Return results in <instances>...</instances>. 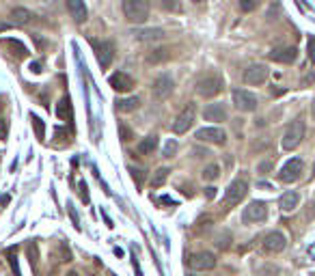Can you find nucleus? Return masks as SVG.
I'll return each instance as SVG.
<instances>
[{
	"label": "nucleus",
	"instance_id": "24",
	"mask_svg": "<svg viewBox=\"0 0 315 276\" xmlns=\"http://www.w3.org/2000/svg\"><path fill=\"white\" fill-rule=\"evenodd\" d=\"M3 45H5V48L11 50L13 57H20V59L28 57V50H26V48H24V43H20L17 39H5V41H3Z\"/></svg>",
	"mask_w": 315,
	"mask_h": 276
},
{
	"label": "nucleus",
	"instance_id": "12",
	"mask_svg": "<svg viewBox=\"0 0 315 276\" xmlns=\"http://www.w3.org/2000/svg\"><path fill=\"white\" fill-rule=\"evenodd\" d=\"M192 123H194V106L190 104L188 108H184L182 113H179V117L175 119L173 132H175V134H186V132L192 127Z\"/></svg>",
	"mask_w": 315,
	"mask_h": 276
},
{
	"label": "nucleus",
	"instance_id": "42",
	"mask_svg": "<svg viewBox=\"0 0 315 276\" xmlns=\"http://www.w3.org/2000/svg\"><path fill=\"white\" fill-rule=\"evenodd\" d=\"M31 69H33L35 73H39V71H41V65H39V63H35V65H31Z\"/></svg>",
	"mask_w": 315,
	"mask_h": 276
},
{
	"label": "nucleus",
	"instance_id": "39",
	"mask_svg": "<svg viewBox=\"0 0 315 276\" xmlns=\"http://www.w3.org/2000/svg\"><path fill=\"white\" fill-rule=\"evenodd\" d=\"M80 197H82V201H89V195H87V183H80Z\"/></svg>",
	"mask_w": 315,
	"mask_h": 276
},
{
	"label": "nucleus",
	"instance_id": "13",
	"mask_svg": "<svg viewBox=\"0 0 315 276\" xmlns=\"http://www.w3.org/2000/svg\"><path fill=\"white\" fill-rule=\"evenodd\" d=\"M173 78L170 76H166V73H162V76H158L156 80H154V97L156 99H166L170 93H173Z\"/></svg>",
	"mask_w": 315,
	"mask_h": 276
},
{
	"label": "nucleus",
	"instance_id": "17",
	"mask_svg": "<svg viewBox=\"0 0 315 276\" xmlns=\"http://www.w3.org/2000/svg\"><path fill=\"white\" fill-rule=\"evenodd\" d=\"M203 119L205 121H214V123L227 121V108L222 104H208L203 110Z\"/></svg>",
	"mask_w": 315,
	"mask_h": 276
},
{
	"label": "nucleus",
	"instance_id": "40",
	"mask_svg": "<svg viewBox=\"0 0 315 276\" xmlns=\"http://www.w3.org/2000/svg\"><path fill=\"white\" fill-rule=\"evenodd\" d=\"M205 197H208V199H214V197H216V188H205Z\"/></svg>",
	"mask_w": 315,
	"mask_h": 276
},
{
	"label": "nucleus",
	"instance_id": "8",
	"mask_svg": "<svg viewBox=\"0 0 315 276\" xmlns=\"http://www.w3.org/2000/svg\"><path fill=\"white\" fill-rule=\"evenodd\" d=\"M268 218V205L264 201H253L244 207V214H242V220L244 223H262V220Z\"/></svg>",
	"mask_w": 315,
	"mask_h": 276
},
{
	"label": "nucleus",
	"instance_id": "19",
	"mask_svg": "<svg viewBox=\"0 0 315 276\" xmlns=\"http://www.w3.org/2000/svg\"><path fill=\"white\" fill-rule=\"evenodd\" d=\"M67 9H69L71 17H74V20H76L78 24L87 22L89 11H87V5H84V0H67Z\"/></svg>",
	"mask_w": 315,
	"mask_h": 276
},
{
	"label": "nucleus",
	"instance_id": "20",
	"mask_svg": "<svg viewBox=\"0 0 315 276\" xmlns=\"http://www.w3.org/2000/svg\"><path fill=\"white\" fill-rule=\"evenodd\" d=\"M298 203H300V197H298V192L296 190H287L281 197V201H278V205H281L283 211H294L296 207H298Z\"/></svg>",
	"mask_w": 315,
	"mask_h": 276
},
{
	"label": "nucleus",
	"instance_id": "46",
	"mask_svg": "<svg viewBox=\"0 0 315 276\" xmlns=\"http://www.w3.org/2000/svg\"><path fill=\"white\" fill-rule=\"evenodd\" d=\"M311 113H313V117H315V104H313V108H311Z\"/></svg>",
	"mask_w": 315,
	"mask_h": 276
},
{
	"label": "nucleus",
	"instance_id": "35",
	"mask_svg": "<svg viewBox=\"0 0 315 276\" xmlns=\"http://www.w3.org/2000/svg\"><path fill=\"white\" fill-rule=\"evenodd\" d=\"M9 261H11V270L15 272V276H20V268H17V257L13 251H9Z\"/></svg>",
	"mask_w": 315,
	"mask_h": 276
},
{
	"label": "nucleus",
	"instance_id": "36",
	"mask_svg": "<svg viewBox=\"0 0 315 276\" xmlns=\"http://www.w3.org/2000/svg\"><path fill=\"white\" fill-rule=\"evenodd\" d=\"M309 59L315 63V37H309Z\"/></svg>",
	"mask_w": 315,
	"mask_h": 276
},
{
	"label": "nucleus",
	"instance_id": "45",
	"mask_svg": "<svg viewBox=\"0 0 315 276\" xmlns=\"http://www.w3.org/2000/svg\"><path fill=\"white\" fill-rule=\"evenodd\" d=\"M67 276H80V274H78V272H69Z\"/></svg>",
	"mask_w": 315,
	"mask_h": 276
},
{
	"label": "nucleus",
	"instance_id": "14",
	"mask_svg": "<svg viewBox=\"0 0 315 276\" xmlns=\"http://www.w3.org/2000/svg\"><path fill=\"white\" fill-rule=\"evenodd\" d=\"M108 85H110L117 93H130V91L134 89V80H132V76H128V73L117 71V73H112V76L108 78Z\"/></svg>",
	"mask_w": 315,
	"mask_h": 276
},
{
	"label": "nucleus",
	"instance_id": "34",
	"mask_svg": "<svg viewBox=\"0 0 315 276\" xmlns=\"http://www.w3.org/2000/svg\"><path fill=\"white\" fill-rule=\"evenodd\" d=\"M130 171H132V179L136 181V186H140L142 177H145V171H140V169H130Z\"/></svg>",
	"mask_w": 315,
	"mask_h": 276
},
{
	"label": "nucleus",
	"instance_id": "18",
	"mask_svg": "<svg viewBox=\"0 0 315 276\" xmlns=\"http://www.w3.org/2000/svg\"><path fill=\"white\" fill-rule=\"evenodd\" d=\"M132 37L136 41H160V39H164V31L162 29H136V31H132Z\"/></svg>",
	"mask_w": 315,
	"mask_h": 276
},
{
	"label": "nucleus",
	"instance_id": "22",
	"mask_svg": "<svg viewBox=\"0 0 315 276\" xmlns=\"http://www.w3.org/2000/svg\"><path fill=\"white\" fill-rule=\"evenodd\" d=\"M31 17H33V13L28 11V9H24V7H17V9H13V11L9 13V20H11V24H15V26L28 24Z\"/></svg>",
	"mask_w": 315,
	"mask_h": 276
},
{
	"label": "nucleus",
	"instance_id": "26",
	"mask_svg": "<svg viewBox=\"0 0 315 276\" xmlns=\"http://www.w3.org/2000/svg\"><path fill=\"white\" fill-rule=\"evenodd\" d=\"M168 169L166 167H162V169H158L156 173H154V177H151V188H160L162 183H164L166 179H168Z\"/></svg>",
	"mask_w": 315,
	"mask_h": 276
},
{
	"label": "nucleus",
	"instance_id": "48",
	"mask_svg": "<svg viewBox=\"0 0 315 276\" xmlns=\"http://www.w3.org/2000/svg\"><path fill=\"white\" fill-rule=\"evenodd\" d=\"M108 276H114V274H108Z\"/></svg>",
	"mask_w": 315,
	"mask_h": 276
},
{
	"label": "nucleus",
	"instance_id": "16",
	"mask_svg": "<svg viewBox=\"0 0 315 276\" xmlns=\"http://www.w3.org/2000/svg\"><path fill=\"white\" fill-rule=\"evenodd\" d=\"M270 61L274 63H283V65H290V63L296 61V57H298V50L294 48V45H285V48H274L272 52L268 54Z\"/></svg>",
	"mask_w": 315,
	"mask_h": 276
},
{
	"label": "nucleus",
	"instance_id": "7",
	"mask_svg": "<svg viewBox=\"0 0 315 276\" xmlns=\"http://www.w3.org/2000/svg\"><path fill=\"white\" fill-rule=\"evenodd\" d=\"M300 173H302V160L300 158H292V160H287L283 164V169L278 171V181H283V183H294L296 179L300 177Z\"/></svg>",
	"mask_w": 315,
	"mask_h": 276
},
{
	"label": "nucleus",
	"instance_id": "33",
	"mask_svg": "<svg viewBox=\"0 0 315 276\" xmlns=\"http://www.w3.org/2000/svg\"><path fill=\"white\" fill-rule=\"evenodd\" d=\"M259 5V0H240V9L244 13H248V11H253V9Z\"/></svg>",
	"mask_w": 315,
	"mask_h": 276
},
{
	"label": "nucleus",
	"instance_id": "6",
	"mask_svg": "<svg viewBox=\"0 0 315 276\" xmlns=\"http://www.w3.org/2000/svg\"><path fill=\"white\" fill-rule=\"evenodd\" d=\"M246 192H248V183L244 179H233L229 183L227 192H224V205H227V207L238 205L240 201L246 197Z\"/></svg>",
	"mask_w": 315,
	"mask_h": 276
},
{
	"label": "nucleus",
	"instance_id": "27",
	"mask_svg": "<svg viewBox=\"0 0 315 276\" xmlns=\"http://www.w3.org/2000/svg\"><path fill=\"white\" fill-rule=\"evenodd\" d=\"M201 177H203L205 181H214V179H218V177H220V167H218V164H210V167H205V169H203Z\"/></svg>",
	"mask_w": 315,
	"mask_h": 276
},
{
	"label": "nucleus",
	"instance_id": "21",
	"mask_svg": "<svg viewBox=\"0 0 315 276\" xmlns=\"http://www.w3.org/2000/svg\"><path fill=\"white\" fill-rule=\"evenodd\" d=\"M156 147H158V136L151 134V136H147V138H142V141L136 145V153H138V155H149V153L156 151Z\"/></svg>",
	"mask_w": 315,
	"mask_h": 276
},
{
	"label": "nucleus",
	"instance_id": "15",
	"mask_svg": "<svg viewBox=\"0 0 315 276\" xmlns=\"http://www.w3.org/2000/svg\"><path fill=\"white\" fill-rule=\"evenodd\" d=\"M287 246V237L281 231H272L264 237V251L266 253H281Z\"/></svg>",
	"mask_w": 315,
	"mask_h": 276
},
{
	"label": "nucleus",
	"instance_id": "38",
	"mask_svg": "<svg viewBox=\"0 0 315 276\" xmlns=\"http://www.w3.org/2000/svg\"><path fill=\"white\" fill-rule=\"evenodd\" d=\"M216 244H218L220 248H227V244H229V242H227V235H224V237L218 235V237H216Z\"/></svg>",
	"mask_w": 315,
	"mask_h": 276
},
{
	"label": "nucleus",
	"instance_id": "41",
	"mask_svg": "<svg viewBox=\"0 0 315 276\" xmlns=\"http://www.w3.org/2000/svg\"><path fill=\"white\" fill-rule=\"evenodd\" d=\"M5 136H7V123L0 121V138H5Z\"/></svg>",
	"mask_w": 315,
	"mask_h": 276
},
{
	"label": "nucleus",
	"instance_id": "37",
	"mask_svg": "<svg viewBox=\"0 0 315 276\" xmlns=\"http://www.w3.org/2000/svg\"><path fill=\"white\" fill-rule=\"evenodd\" d=\"M257 171L259 173H268V171H272V162H262V164H259V167H257Z\"/></svg>",
	"mask_w": 315,
	"mask_h": 276
},
{
	"label": "nucleus",
	"instance_id": "30",
	"mask_svg": "<svg viewBox=\"0 0 315 276\" xmlns=\"http://www.w3.org/2000/svg\"><path fill=\"white\" fill-rule=\"evenodd\" d=\"M160 5V9H164V11H177L179 9V0H156Z\"/></svg>",
	"mask_w": 315,
	"mask_h": 276
},
{
	"label": "nucleus",
	"instance_id": "5",
	"mask_svg": "<svg viewBox=\"0 0 315 276\" xmlns=\"http://www.w3.org/2000/svg\"><path fill=\"white\" fill-rule=\"evenodd\" d=\"M220 91H222V78L216 76V73H210V76L196 82V93L201 97H216Z\"/></svg>",
	"mask_w": 315,
	"mask_h": 276
},
{
	"label": "nucleus",
	"instance_id": "1",
	"mask_svg": "<svg viewBox=\"0 0 315 276\" xmlns=\"http://www.w3.org/2000/svg\"><path fill=\"white\" fill-rule=\"evenodd\" d=\"M121 9L130 24H145L149 17V0H121Z\"/></svg>",
	"mask_w": 315,
	"mask_h": 276
},
{
	"label": "nucleus",
	"instance_id": "43",
	"mask_svg": "<svg viewBox=\"0 0 315 276\" xmlns=\"http://www.w3.org/2000/svg\"><path fill=\"white\" fill-rule=\"evenodd\" d=\"M192 3H194V5H201V3H205V0H192Z\"/></svg>",
	"mask_w": 315,
	"mask_h": 276
},
{
	"label": "nucleus",
	"instance_id": "9",
	"mask_svg": "<svg viewBox=\"0 0 315 276\" xmlns=\"http://www.w3.org/2000/svg\"><path fill=\"white\" fill-rule=\"evenodd\" d=\"M192 270H199V272H205V270H214L216 268V255L210 253V251H201V253H194L190 257V261H188Z\"/></svg>",
	"mask_w": 315,
	"mask_h": 276
},
{
	"label": "nucleus",
	"instance_id": "2",
	"mask_svg": "<svg viewBox=\"0 0 315 276\" xmlns=\"http://www.w3.org/2000/svg\"><path fill=\"white\" fill-rule=\"evenodd\" d=\"M304 130H307V125H304V119L298 117V119H294V121L287 125V130L281 138V145H283V149L285 151H292L296 149L300 143H302V138H304Z\"/></svg>",
	"mask_w": 315,
	"mask_h": 276
},
{
	"label": "nucleus",
	"instance_id": "3",
	"mask_svg": "<svg viewBox=\"0 0 315 276\" xmlns=\"http://www.w3.org/2000/svg\"><path fill=\"white\" fill-rule=\"evenodd\" d=\"M233 106H236L240 113H253V110H257V95L250 93V91L246 89H233Z\"/></svg>",
	"mask_w": 315,
	"mask_h": 276
},
{
	"label": "nucleus",
	"instance_id": "28",
	"mask_svg": "<svg viewBox=\"0 0 315 276\" xmlns=\"http://www.w3.org/2000/svg\"><path fill=\"white\" fill-rule=\"evenodd\" d=\"M31 123L35 127V134H37V138H39V141H43V138H46V125H43V121H41L37 115H31Z\"/></svg>",
	"mask_w": 315,
	"mask_h": 276
},
{
	"label": "nucleus",
	"instance_id": "11",
	"mask_svg": "<svg viewBox=\"0 0 315 276\" xmlns=\"http://www.w3.org/2000/svg\"><path fill=\"white\" fill-rule=\"evenodd\" d=\"M266 80H268V67L262 65V63H255V65H248L244 69V82L246 85L259 87V85H264Z\"/></svg>",
	"mask_w": 315,
	"mask_h": 276
},
{
	"label": "nucleus",
	"instance_id": "31",
	"mask_svg": "<svg viewBox=\"0 0 315 276\" xmlns=\"http://www.w3.org/2000/svg\"><path fill=\"white\" fill-rule=\"evenodd\" d=\"M56 115L61 117V119H67V115H69V99L67 97H63L61 102H59V108H56Z\"/></svg>",
	"mask_w": 315,
	"mask_h": 276
},
{
	"label": "nucleus",
	"instance_id": "4",
	"mask_svg": "<svg viewBox=\"0 0 315 276\" xmlns=\"http://www.w3.org/2000/svg\"><path fill=\"white\" fill-rule=\"evenodd\" d=\"M91 45L95 50V57H97V63H100L102 69H108L112 65V59H114V43L112 41H97V39H91Z\"/></svg>",
	"mask_w": 315,
	"mask_h": 276
},
{
	"label": "nucleus",
	"instance_id": "25",
	"mask_svg": "<svg viewBox=\"0 0 315 276\" xmlns=\"http://www.w3.org/2000/svg\"><path fill=\"white\" fill-rule=\"evenodd\" d=\"M168 59H170V52L166 48H158L151 54H147V63H149V65H158V63H164Z\"/></svg>",
	"mask_w": 315,
	"mask_h": 276
},
{
	"label": "nucleus",
	"instance_id": "44",
	"mask_svg": "<svg viewBox=\"0 0 315 276\" xmlns=\"http://www.w3.org/2000/svg\"><path fill=\"white\" fill-rule=\"evenodd\" d=\"M7 26H9V24H0V31H5V29H7Z\"/></svg>",
	"mask_w": 315,
	"mask_h": 276
},
{
	"label": "nucleus",
	"instance_id": "10",
	"mask_svg": "<svg viewBox=\"0 0 315 276\" xmlns=\"http://www.w3.org/2000/svg\"><path fill=\"white\" fill-rule=\"evenodd\" d=\"M194 136H196V141L199 143H212V145H224L227 143V134H224L222 127H201Z\"/></svg>",
	"mask_w": 315,
	"mask_h": 276
},
{
	"label": "nucleus",
	"instance_id": "23",
	"mask_svg": "<svg viewBox=\"0 0 315 276\" xmlns=\"http://www.w3.org/2000/svg\"><path fill=\"white\" fill-rule=\"evenodd\" d=\"M140 106V99L138 97H123V99H117V110L119 113H132Z\"/></svg>",
	"mask_w": 315,
	"mask_h": 276
},
{
	"label": "nucleus",
	"instance_id": "47",
	"mask_svg": "<svg viewBox=\"0 0 315 276\" xmlns=\"http://www.w3.org/2000/svg\"><path fill=\"white\" fill-rule=\"evenodd\" d=\"M313 175H315V164H313Z\"/></svg>",
	"mask_w": 315,
	"mask_h": 276
},
{
	"label": "nucleus",
	"instance_id": "29",
	"mask_svg": "<svg viewBox=\"0 0 315 276\" xmlns=\"http://www.w3.org/2000/svg\"><path fill=\"white\" fill-rule=\"evenodd\" d=\"M119 138L123 143H130L134 138V132H132V127L128 123H119Z\"/></svg>",
	"mask_w": 315,
	"mask_h": 276
},
{
	"label": "nucleus",
	"instance_id": "32",
	"mask_svg": "<svg viewBox=\"0 0 315 276\" xmlns=\"http://www.w3.org/2000/svg\"><path fill=\"white\" fill-rule=\"evenodd\" d=\"M177 141H168L166 143V147H164V151H162V155H164V158H170V155H175L177 153Z\"/></svg>",
	"mask_w": 315,
	"mask_h": 276
}]
</instances>
